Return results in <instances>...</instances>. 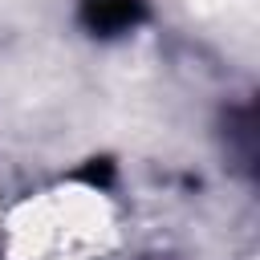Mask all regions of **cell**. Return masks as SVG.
Listing matches in <instances>:
<instances>
[{
    "label": "cell",
    "mask_w": 260,
    "mask_h": 260,
    "mask_svg": "<svg viewBox=\"0 0 260 260\" xmlns=\"http://www.w3.org/2000/svg\"><path fill=\"white\" fill-rule=\"evenodd\" d=\"M81 20L98 37H118L142 20V0H81Z\"/></svg>",
    "instance_id": "6da1fadb"
}]
</instances>
